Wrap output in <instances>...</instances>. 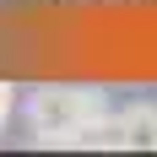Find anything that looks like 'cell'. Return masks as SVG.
Returning a JSON list of instances; mask_svg holds the SVG:
<instances>
[{"mask_svg":"<svg viewBox=\"0 0 157 157\" xmlns=\"http://www.w3.org/2000/svg\"><path fill=\"white\" fill-rule=\"evenodd\" d=\"M109 114L103 87H71V81H49L27 92V125L38 146H81V130Z\"/></svg>","mask_w":157,"mask_h":157,"instance_id":"1","label":"cell"},{"mask_svg":"<svg viewBox=\"0 0 157 157\" xmlns=\"http://www.w3.org/2000/svg\"><path fill=\"white\" fill-rule=\"evenodd\" d=\"M125 119V136H130V152L141 146V152H157V103H130L119 109Z\"/></svg>","mask_w":157,"mask_h":157,"instance_id":"2","label":"cell"},{"mask_svg":"<svg viewBox=\"0 0 157 157\" xmlns=\"http://www.w3.org/2000/svg\"><path fill=\"white\" fill-rule=\"evenodd\" d=\"M11 109H16V87H11V81H0V125L11 119Z\"/></svg>","mask_w":157,"mask_h":157,"instance_id":"3","label":"cell"},{"mask_svg":"<svg viewBox=\"0 0 157 157\" xmlns=\"http://www.w3.org/2000/svg\"><path fill=\"white\" fill-rule=\"evenodd\" d=\"M136 6H157V0H136Z\"/></svg>","mask_w":157,"mask_h":157,"instance_id":"4","label":"cell"}]
</instances>
